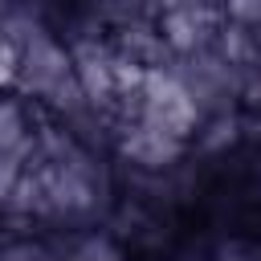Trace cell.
Instances as JSON below:
<instances>
[{
	"mask_svg": "<svg viewBox=\"0 0 261 261\" xmlns=\"http://www.w3.org/2000/svg\"><path fill=\"white\" fill-rule=\"evenodd\" d=\"M16 77L24 90L33 94H45L53 98L69 77H73V57L41 29H29L24 33V45H20V65H16Z\"/></svg>",
	"mask_w": 261,
	"mask_h": 261,
	"instance_id": "2",
	"label": "cell"
},
{
	"mask_svg": "<svg viewBox=\"0 0 261 261\" xmlns=\"http://www.w3.org/2000/svg\"><path fill=\"white\" fill-rule=\"evenodd\" d=\"M16 65H20V49L12 41H0V86L16 77Z\"/></svg>",
	"mask_w": 261,
	"mask_h": 261,
	"instance_id": "8",
	"label": "cell"
},
{
	"mask_svg": "<svg viewBox=\"0 0 261 261\" xmlns=\"http://www.w3.org/2000/svg\"><path fill=\"white\" fill-rule=\"evenodd\" d=\"M139 98H143L139 118L151 122V126H159V130H167V135H175V139H184V143L200 126V102L188 94V86L175 73L147 69L143 86H139Z\"/></svg>",
	"mask_w": 261,
	"mask_h": 261,
	"instance_id": "1",
	"label": "cell"
},
{
	"mask_svg": "<svg viewBox=\"0 0 261 261\" xmlns=\"http://www.w3.org/2000/svg\"><path fill=\"white\" fill-rule=\"evenodd\" d=\"M29 143V118L24 106L16 98H0V159L4 155H20Z\"/></svg>",
	"mask_w": 261,
	"mask_h": 261,
	"instance_id": "5",
	"label": "cell"
},
{
	"mask_svg": "<svg viewBox=\"0 0 261 261\" xmlns=\"http://www.w3.org/2000/svg\"><path fill=\"white\" fill-rule=\"evenodd\" d=\"M82 261H118V257H114V249H110L106 241H90V245H86V257H82Z\"/></svg>",
	"mask_w": 261,
	"mask_h": 261,
	"instance_id": "9",
	"label": "cell"
},
{
	"mask_svg": "<svg viewBox=\"0 0 261 261\" xmlns=\"http://www.w3.org/2000/svg\"><path fill=\"white\" fill-rule=\"evenodd\" d=\"M159 29H163V45H171L175 53H192V49H200V41H204V33H208V16H204L200 4L184 0L179 8H171V12L163 16Z\"/></svg>",
	"mask_w": 261,
	"mask_h": 261,
	"instance_id": "4",
	"label": "cell"
},
{
	"mask_svg": "<svg viewBox=\"0 0 261 261\" xmlns=\"http://www.w3.org/2000/svg\"><path fill=\"white\" fill-rule=\"evenodd\" d=\"M224 12L237 24H261V0H224Z\"/></svg>",
	"mask_w": 261,
	"mask_h": 261,
	"instance_id": "7",
	"label": "cell"
},
{
	"mask_svg": "<svg viewBox=\"0 0 261 261\" xmlns=\"http://www.w3.org/2000/svg\"><path fill=\"white\" fill-rule=\"evenodd\" d=\"M4 261H49V253H45V249H33V245H20V249H12Z\"/></svg>",
	"mask_w": 261,
	"mask_h": 261,
	"instance_id": "10",
	"label": "cell"
},
{
	"mask_svg": "<svg viewBox=\"0 0 261 261\" xmlns=\"http://www.w3.org/2000/svg\"><path fill=\"white\" fill-rule=\"evenodd\" d=\"M249 98H253V102H261V77H257V82L249 86Z\"/></svg>",
	"mask_w": 261,
	"mask_h": 261,
	"instance_id": "11",
	"label": "cell"
},
{
	"mask_svg": "<svg viewBox=\"0 0 261 261\" xmlns=\"http://www.w3.org/2000/svg\"><path fill=\"white\" fill-rule=\"evenodd\" d=\"M237 139V118L232 114H216V122L208 126V135H200V147L204 151H220L224 143Z\"/></svg>",
	"mask_w": 261,
	"mask_h": 261,
	"instance_id": "6",
	"label": "cell"
},
{
	"mask_svg": "<svg viewBox=\"0 0 261 261\" xmlns=\"http://www.w3.org/2000/svg\"><path fill=\"white\" fill-rule=\"evenodd\" d=\"M122 155L143 163V167H171L184 155V139H175V135H167V130L139 118V126L122 135Z\"/></svg>",
	"mask_w": 261,
	"mask_h": 261,
	"instance_id": "3",
	"label": "cell"
}]
</instances>
